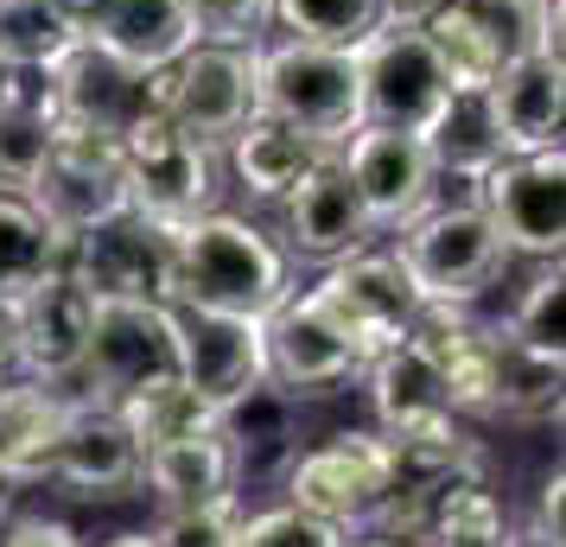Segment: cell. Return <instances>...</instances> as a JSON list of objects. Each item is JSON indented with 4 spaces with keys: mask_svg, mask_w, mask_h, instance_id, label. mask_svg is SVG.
<instances>
[{
    "mask_svg": "<svg viewBox=\"0 0 566 547\" xmlns=\"http://www.w3.org/2000/svg\"><path fill=\"white\" fill-rule=\"evenodd\" d=\"M496 364H490V420H560V357L528 350L503 325H490Z\"/></svg>",
    "mask_w": 566,
    "mask_h": 547,
    "instance_id": "83f0119b",
    "label": "cell"
},
{
    "mask_svg": "<svg viewBox=\"0 0 566 547\" xmlns=\"http://www.w3.org/2000/svg\"><path fill=\"white\" fill-rule=\"evenodd\" d=\"M7 318H13V364H20V376L71 389L83 364V344H90L96 293L83 287L71 267H52L39 287H27L7 306Z\"/></svg>",
    "mask_w": 566,
    "mask_h": 547,
    "instance_id": "9a60e30c",
    "label": "cell"
},
{
    "mask_svg": "<svg viewBox=\"0 0 566 547\" xmlns=\"http://www.w3.org/2000/svg\"><path fill=\"white\" fill-rule=\"evenodd\" d=\"M388 491H395V452L382 433H337V440L286 459V503L337 522L344 535L369 528Z\"/></svg>",
    "mask_w": 566,
    "mask_h": 547,
    "instance_id": "ba28073f",
    "label": "cell"
},
{
    "mask_svg": "<svg viewBox=\"0 0 566 547\" xmlns=\"http://www.w3.org/2000/svg\"><path fill=\"white\" fill-rule=\"evenodd\" d=\"M395 261L408 267L420 306L464 313L471 299H484L503 281L510 249H503V235H496V223L484 217L478 198H459V204L433 198L408 230H395Z\"/></svg>",
    "mask_w": 566,
    "mask_h": 547,
    "instance_id": "3957f363",
    "label": "cell"
},
{
    "mask_svg": "<svg viewBox=\"0 0 566 547\" xmlns=\"http://www.w3.org/2000/svg\"><path fill=\"white\" fill-rule=\"evenodd\" d=\"M427 547H464V541H427Z\"/></svg>",
    "mask_w": 566,
    "mask_h": 547,
    "instance_id": "c3c4849f",
    "label": "cell"
},
{
    "mask_svg": "<svg viewBox=\"0 0 566 547\" xmlns=\"http://www.w3.org/2000/svg\"><path fill=\"white\" fill-rule=\"evenodd\" d=\"M484 96H490V115H496V134H503V154L560 147V122H566V64H560V52L510 57Z\"/></svg>",
    "mask_w": 566,
    "mask_h": 547,
    "instance_id": "d6986e66",
    "label": "cell"
},
{
    "mask_svg": "<svg viewBox=\"0 0 566 547\" xmlns=\"http://www.w3.org/2000/svg\"><path fill=\"white\" fill-rule=\"evenodd\" d=\"M420 147L433 159L439 179L478 185L503 159V134H496V115H490L484 90H452L446 103L433 108V122L420 128Z\"/></svg>",
    "mask_w": 566,
    "mask_h": 547,
    "instance_id": "d4e9b609",
    "label": "cell"
},
{
    "mask_svg": "<svg viewBox=\"0 0 566 547\" xmlns=\"http://www.w3.org/2000/svg\"><path fill=\"white\" fill-rule=\"evenodd\" d=\"M471 198L496 223L503 249L528 261H560L566 249V154H503L484 179L471 185Z\"/></svg>",
    "mask_w": 566,
    "mask_h": 547,
    "instance_id": "9c48e42d",
    "label": "cell"
},
{
    "mask_svg": "<svg viewBox=\"0 0 566 547\" xmlns=\"http://www.w3.org/2000/svg\"><path fill=\"white\" fill-rule=\"evenodd\" d=\"M306 293L318 299V313L350 338V350L363 364L376 350H388V344L413 338V325L427 313L408 281V267L395 261V249H350V255L325 261V274Z\"/></svg>",
    "mask_w": 566,
    "mask_h": 547,
    "instance_id": "5b68a950",
    "label": "cell"
},
{
    "mask_svg": "<svg viewBox=\"0 0 566 547\" xmlns=\"http://www.w3.org/2000/svg\"><path fill=\"white\" fill-rule=\"evenodd\" d=\"M459 7L496 39L503 57L560 52V0H459Z\"/></svg>",
    "mask_w": 566,
    "mask_h": 547,
    "instance_id": "4dcf8cb0",
    "label": "cell"
},
{
    "mask_svg": "<svg viewBox=\"0 0 566 547\" xmlns=\"http://www.w3.org/2000/svg\"><path fill=\"white\" fill-rule=\"evenodd\" d=\"M235 496L230 503H198V509H166L159 528H147V547H230L235 528Z\"/></svg>",
    "mask_w": 566,
    "mask_h": 547,
    "instance_id": "8d00e7d4",
    "label": "cell"
},
{
    "mask_svg": "<svg viewBox=\"0 0 566 547\" xmlns=\"http://www.w3.org/2000/svg\"><path fill=\"white\" fill-rule=\"evenodd\" d=\"M255 115L306 134L318 147H344L363 128L357 115V57L350 45L312 39H261L255 45Z\"/></svg>",
    "mask_w": 566,
    "mask_h": 547,
    "instance_id": "7a4b0ae2",
    "label": "cell"
},
{
    "mask_svg": "<svg viewBox=\"0 0 566 547\" xmlns=\"http://www.w3.org/2000/svg\"><path fill=\"white\" fill-rule=\"evenodd\" d=\"M27 198L64 242L83 230H96V223H108L115 210H128L122 140L57 122V140H52V154H45V166H39V179L27 185Z\"/></svg>",
    "mask_w": 566,
    "mask_h": 547,
    "instance_id": "30bf717a",
    "label": "cell"
},
{
    "mask_svg": "<svg viewBox=\"0 0 566 547\" xmlns=\"http://www.w3.org/2000/svg\"><path fill=\"white\" fill-rule=\"evenodd\" d=\"M0 547H83L77 528L57 516H7L0 522Z\"/></svg>",
    "mask_w": 566,
    "mask_h": 547,
    "instance_id": "74e56055",
    "label": "cell"
},
{
    "mask_svg": "<svg viewBox=\"0 0 566 547\" xmlns=\"http://www.w3.org/2000/svg\"><path fill=\"white\" fill-rule=\"evenodd\" d=\"M20 491H27V484H20V477H13V471L0 465V522L13 516V503H20Z\"/></svg>",
    "mask_w": 566,
    "mask_h": 547,
    "instance_id": "7bdbcfd3",
    "label": "cell"
},
{
    "mask_svg": "<svg viewBox=\"0 0 566 547\" xmlns=\"http://www.w3.org/2000/svg\"><path fill=\"white\" fill-rule=\"evenodd\" d=\"M332 154H337V147H318V140L281 128V122H268V115L242 122V128L217 147V159L230 166L235 191H242V198H255V204H281L286 191L306 179L312 166H325Z\"/></svg>",
    "mask_w": 566,
    "mask_h": 547,
    "instance_id": "44dd1931",
    "label": "cell"
},
{
    "mask_svg": "<svg viewBox=\"0 0 566 547\" xmlns=\"http://www.w3.org/2000/svg\"><path fill=\"white\" fill-rule=\"evenodd\" d=\"M172 242H179V230H166V223L140 217V210H115L108 223L64 242V267L96 299H154V306H172Z\"/></svg>",
    "mask_w": 566,
    "mask_h": 547,
    "instance_id": "4fadbf2b",
    "label": "cell"
},
{
    "mask_svg": "<svg viewBox=\"0 0 566 547\" xmlns=\"http://www.w3.org/2000/svg\"><path fill=\"white\" fill-rule=\"evenodd\" d=\"M20 376V364H13V318H7V306H0V389Z\"/></svg>",
    "mask_w": 566,
    "mask_h": 547,
    "instance_id": "60d3db41",
    "label": "cell"
},
{
    "mask_svg": "<svg viewBox=\"0 0 566 547\" xmlns=\"http://www.w3.org/2000/svg\"><path fill=\"white\" fill-rule=\"evenodd\" d=\"M286 293H293L286 249L261 223L235 217V210H205V217L179 223V242H172V306L268 318Z\"/></svg>",
    "mask_w": 566,
    "mask_h": 547,
    "instance_id": "6da1fadb",
    "label": "cell"
},
{
    "mask_svg": "<svg viewBox=\"0 0 566 547\" xmlns=\"http://www.w3.org/2000/svg\"><path fill=\"white\" fill-rule=\"evenodd\" d=\"M159 376H179V313L154 299H96L90 344L77 364V401L115 408L122 395L147 389Z\"/></svg>",
    "mask_w": 566,
    "mask_h": 547,
    "instance_id": "8992f818",
    "label": "cell"
},
{
    "mask_svg": "<svg viewBox=\"0 0 566 547\" xmlns=\"http://www.w3.org/2000/svg\"><path fill=\"white\" fill-rule=\"evenodd\" d=\"M344 547H413V541H395V535H369V541H350V535H344Z\"/></svg>",
    "mask_w": 566,
    "mask_h": 547,
    "instance_id": "ee69618b",
    "label": "cell"
},
{
    "mask_svg": "<svg viewBox=\"0 0 566 547\" xmlns=\"http://www.w3.org/2000/svg\"><path fill=\"white\" fill-rule=\"evenodd\" d=\"M217 172H223L217 147L198 140V134H185L179 122H166L159 108L122 134L128 210L154 217V223H166V230H179V223H191V217L217 210Z\"/></svg>",
    "mask_w": 566,
    "mask_h": 547,
    "instance_id": "277c9868",
    "label": "cell"
},
{
    "mask_svg": "<svg viewBox=\"0 0 566 547\" xmlns=\"http://www.w3.org/2000/svg\"><path fill=\"white\" fill-rule=\"evenodd\" d=\"M274 27L312 45H357L382 27V0H274Z\"/></svg>",
    "mask_w": 566,
    "mask_h": 547,
    "instance_id": "d6a6232c",
    "label": "cell"
},
{
    "mask_svg": "<svg viewBox=\"0 0 566 547\" xmlns=\"http://www.w3.org/2000/svg\"><path fill=\"white\" fill-rule=\"evenodd\" d=\"M77 32L57 20L52 0H0V64L7 71H45Z\"/></svg>",
    "mask_w": 566,
    "mask_h": 547,
    "instance_id": "1f68e13d",
    "label": "cell"
},
{
    "mask_svg": "<svg viewBox=\"0 0 566 547\" xmlns=\"http://www.w3.org/2000/svg\"><path fill=\"white\" fill-rule=\"evenodd\" d=\"M159 83V115L210 147H223L242 122H255V45H185Z\"/></svg>",
    "mask_w": 566,
    "mask_h": 547,
    "instance_id": "7c38bea8",
    "label": "cell"
},
{
    "mask_svg": "<svg viewBox=\"0 0 566 547\" xmlns=\"http://www.w3.org/2000/svg\"><path fill=\"white\" fill-rule=\"evenodd\" d=\"M179 313V376L223 414L230 401L268 382L261 364V318L205 313V306H172Z\"/></svg>",
    "mask_w": 566,
    "mask_h": 547,
    "instance_id": "e0dca14e",
    "label": "cell"
},
{
    "mask_svg": "<svg viewBox=\"0 0 566 547\" xmlns=\"http://www.w3.org/2000/svg\"><path fill=\"white\" fill-rule=\"evenodd\" d=\"M52 267H64V235L32 210L27 191H0V306L39 287Z\"/></svg>",
    "mask_w": 566,
    "mask_h": 547,
    "instance_id": "f1b7e54d",
    "label": "cell"
},
{
    "mask_svg": "<svg viewBox=\"0 0 566 547\" xmlns=\"http://www.w3.org/2000/svg\"><path fill=\"white\" fill-rule=\"evenodd\" d=\"M230 547H344V528L325 516H306L300 503H274L255 516H235Z\"/></svg>",
    "mask_w": 566,
    "mask_h": 547,
    "instance_id": "e575fe53",
    "label": "cell"
},
{
    "mask_svg": "<svg viewBox=\"0 0 566 547\" xmlns=\"http://www.w3.org/2000/svg\"><path fill=\"white\" fill-rule=\"evenodd\" d=\"M503 547H541V541H528V535H510V541H503Z\"/></svg>",
    "mask_w": 566,
    "mask_h": 547,
    "instance_id": "bcb514c9",
    "label": "cell"
},
{
    "mask_svg": "<svg viewBox=\"0 0 566 547\" xmlns=\"http://www.w3.org/2000/svg\"><path fill=\"white\" fill-rule=\"evenodd\" d=\"M71 408H77V395L57 389V382L13 376V382L0 389V465L13 471L20 484L52 477V452H57V440H64Z\"/></svg>",
    "mask_w": 566,
    "mask_h": 547,
    "instance_id": "7402d4cb",
    "label": "cell"
},
{
    "mask_svg": "<svg viewBox=\"0 0 566 547\" xmlns=\"http://www.w3.org/2000/svg\"><path fill=\"white\" fill-rule=\"evenodd\" d=\"M274 210H281L286 249L306 255V261H337V255H350V249H369V242H376V230H369V217H363L337 154L325 159V166H312Z\"/></svg>",
    "mask_w": 566,
    "mask_h": 547,
    "instance_id": "ac0fdd59",
    "label": "cell"
},
{
    "mask_svg": "<svg viewBox=\"0 0 566 547\" xmlns=\"http://www.w3.org/2000/svg\"><path fill=\"white\" fill-rule=\"evenodd\" d=\"M90 39H103L115 57H128L134 71H166L185 45H198V32H191V13H185V0H115L108 7V20Z\"/></svg>",
    "mask_w": 566,
    "mask_h": 547,
    "instance_id": "4316f807",
    "label": "cell"
},
{
    "mask_svg": "<svg viewBox=\"0 0 566 547\" xmlns=\"http://www.w3.org/2000/svg\"><path fill=\"white\" fill-rule=\"evenodd\" d=\"M566 477L560 471H547L541 477V496H535V522H528V541L541 547H566Z\"/></svg>",
    "mask_w": 566,
    "mask_h": 547,
    "instance_id": "f35d334b",
    "label": "cell"
},
{
    "mask_svg": "<svg viewBox=\"0 0 566 547\" xmlns=\"http://www.w3.org/2000/svg\"><path fill=\"white\" fill-rule=\"evenodd\" d=\"M7 77H13V71H7V64H0V90H7Z\"/></svg>",
    "mask_w": 566,
    "mask_h": 547,
    "instance_id": "7dc6e473",
    "label": "cell"
},
{
    "mask_svg": "<svg viewBox=\"0 0 566 547\" xmlns=\"http://www.w3.org/2000/svg\"><path fill=\"white\" fill-rule=\"evenodd\" d=\"M337 166L357 191L363 217L376 235H395L408 230L420 210L439 198V172L420 134H401V128H357L344 147H337Z\"/></svg>",
    "mask_w": 566,
    "mask_h": 547,
    "instance_id": "5bb4252c",
    "label": "cell"
},
{
    "mask_svg": "<svg viewBox=\"0 0 566 547\" xmlns=\"http://www.w3.org/2000/svg\"><path fill=\"white\" fill-rule=\"evenodd\" d=\"M439 0H382V20H427Z\"/></svg>",
    "mask_w": 566,
    "mask_h": 547,
    "instance_id": "b9f144b4",
    "label": "cell"
},
{
    "mask_svg": "<svg viewBox=\"0 0 566 547\" xmlns=\"http://www.w3.org/2000/svg\"><path fill=\"white\" fill-rule=\"evenodd\" d=\"M140 484L166 509H198V503H230L242 471H235V452L223 433H191V440L140 452Z\"/></svg>",
    "mask_w": 566,
    "mask_h": 547,
    "instance_id": "cb8c5ba5",
    "label": "cell"
},
{
    "mask_svg": "<svg viewBox=\"0 0 566 547\" xmlns=\"http://www.w3.org/2000/svg\"><path fill=\"white\" fill-rule=\"evenodd\" d=\"M52 7H57V20L83 39V32H96L108 20V7H115V0H52Z\"/></svg>",
    "mask_w": 566,
    "mask_h": 547,
    "instance_id": "ab89813d",
    "label": "cell"
},
{
    "mask_svg": "<svg viewBox=\"0 0 566 547\" xmlns=\"http://www.w3.org/2000/svg\"><path fill=\"white\" fill-rule=\"evenodd\" d=\"M503 332L522 338L528 350L566 357V274H560V261H541V274L522 287V299H515V313Z\"/></svg>",
    "mask_w": 566,
    "mask_h": 547,
    "instance_id": "836d02e7",
    "label": "cell"
},
{
    "mask_svg": "<svg viewBox=\"0 0 566 547\" xmlns=\"http://www.w3.org/2000/svg\"><path fill=\"white\" fill-rule=\"evenodd\" d=\"M57 140V108L39 71H13L0 90V191H27Z\"/></svg>",
    "mask_w": 566,
    "mask_h": 547,
    "instance_id": "484cf974",
    "label": "cell"
},
{
    "mask_svg": "<svg viewBox=\"0 0 566 547\" xmlns=\"http://www.w3.org/2000/svg\"><path fill=\"white\" fill-rule=\"evenodd\" d=\"M108 547H147V535H115Z\"/></svg>",
    "mask_w": 566,
    "mask_h": 547,
    "instance_id": "f6af8a7d",
    "label": "cell"
},
{
    "mask_svg": "<svg viewBox=\"0 0 566 547\" xmlns=\"http://www.w3.org/2000/svg\"><path fill=\"white\" fill-rule=\"evenodd\" d=\"M52 477L71 484L77 496H128L140 491V445L122 427L115 408L103 401H77L64 420V440L52 452Z\"/></svg>",
    "mask_w": 566,
    "mask_h": 547,
    "instance_id": "ffe728a7",
    "label": "cell"
},
{
    "mask_svg": "<svg viewBox=\"0 0 566 547\" xmlns=\"http://www.w3.org/2000/svg\"><path fill=\"white\" fill-rule=\"evenodd\" d=\"M357 115L363 128H401L420 134L433 122V108L452 96V83L439 71L433 45L420 20H382L376 32H363L357 45Z\"/></svg>",
    "mask_w": 566,
    "mask_h": 547,
    "instance_id": "52a82bcc",
    "label": "cell"
},
{
    "mask_svg": "<svg viewBox=\"0 0 566 547\" xmlns=\"http://www.w3.org/2000/svg\"><path fill=\"white\" fill-rule=\"evenodd\" d=\"M115 414H122V427L134 433L140 452L172 445V440H191V433H217V408H210L185 376H159V382H147V389L122 395Z\"/></svg>",
    "mask_w": 566,
    "mask_h": 547,
    "instance_id": "f546056e",
    "label": "cell"
},
{
    "mask_svg": "<svg viewBox=\"0 0 566 547\" xmlns=\"http://www.w3.org/2000/svg\"><path fill=\"white\" fill-rule=\"evenodd\" d=\"M198 45H261L274 32V0H185Z\"/></svg>",
    "mask_w": 566,
    "mask_h": 547,
    "instance_id": "d590c367",
    "label": "cell"
},
{
    "mask_svg": "<svg viewBox=\"0 0 566 547\" xmlns=\"http://www.w3.org/2000/svg\"><path fill=\"white\" fill-rule=\"evenodd\" d=\"M261 364H268V382L286 395H325L337 382L363 376V357L332 318L318 313L312 293H286L281 306L261 318Z\"/></svg>",
    "mask_w": 566,
    "mask_h": 547,
    "instance_id": "2e32d148",
    "label": "cell"
},
{
    "mask_svg": "<svg viewBox=\"0 0 566 547\" xmlns=\"http://www.w3.org/2000/svg\"><path fill=\"white\" fill-rule=\"evenodd\" d=\"M363 382H369V408L382 420V433H401V427H420V420H439L452 414L446 401V376H439V357L427 350V338L388 344L363 364Z\"/></svg>",
    "mask_w": 566,
    "mask_h": 547,
    "instance_id": "603a6c76",
    "label": "cell"
},
{
    "mask_svg": "<svg viewBox=\"0 0 566 547\" xmlns=\"http://www.w3.org/2000/svg\"><path fill=\"white\" fill-rule=\"evenodd\" d=\"M39 77H45V96H52L57 122L90 128V134H115V140L159 108V83L147 77V71H134L128 57H115L103 39H90V32L71 39Z\"/></svg>",
    "mask_w": 566,
    "mask_h": 547,
    "instance_id": "8fae6325",
    "label": "cell"
}]
</instances>
